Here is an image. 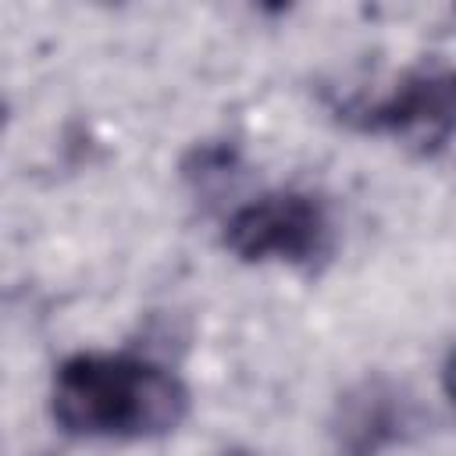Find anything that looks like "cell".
I'll use <instances>...</instances> for the list:
<instances>
[{"mask_svg": "<svg viewBox=\"0 0 456 456\" xmlns=\"http://www.w3.org/2000/svg\"><path fill=\"white\" fill-rule=\"evenodd\" d=\"M221 456H256V452H249V449H228V452H221Z\"/></svg>", "mask_w": 456, "mask_h": 456, "instance_id": "obj_6", "label": "cell"}, {"mask_svg": "<svg viewBox=\"0 0 456 456\" xmlns=\"http://www.w3.org/2000/svg\"><path fill=\"white\" fill-rule=\"evenodd\" d=\"M189 413L175 370L132 353H75L53 370L50 417L75 438H160Z\"/></svg>", "mask_w": 456, "mask_h": 456, "instance_id": "obj_1", "label": "cell"}, {"mask_svg": "<svg viewBox=\"0 0 456 456\" xmlns=\"http://www.w3.org/2000/svg\"><path fill=\"white\" fill-rule=\"evenodd\" d=\"M442 392H445V399L456 406V346H452V353H449L445 363H442Z\"/></svg>", "mask_w": 456, "mask_h": 456, "instance_id": "obj_5", "label": "cell"}, {"mask_svg": "<svg viewBox=\"0 0 456 456\" xmlns=\"http://www.w3.org/2000/svg\"><path fill=\"white\" fill-rule=\"evenodd\" d=\"M224 246L246 264L317 267L335 249V221L328 203L306 189L264 192L232 210Z\"/></svg>", "mask_w": 456, "mask_h": 456, "instance_id": "obj_2", "label": "cell"}, {"mask_svg": "<svg viewBox=\"0 0 456 456\" xmlns=\"http://www.w3.org/2000/svg\"><path fill=\"white\" fill-rule=\"evenodd\" d=\"M413 424L406 395L385 381L367 378L353 385L331 417V452L335 456H378L381 449L395 445Z\"/></svg>", "mask_w": 456, "mask_h": 456, "instance_id": "obj_4", "label": "cell"}, {"mask_svg": "<svg viewBox=\"0 0 456 456\" xmlns=\"http://www.w3.org/2000/svg\"><path fill=\"white\" fill-rule=\"evenodd\" d=\"M346 118L363 132L388 135L417 153H435L456 135V68H410L388 86V93L353 103Z\"/></svg>", "mask_w": 456, "mask_h": 456, "instance_id": "obj_3", "label": "cell"}]
</instances>
